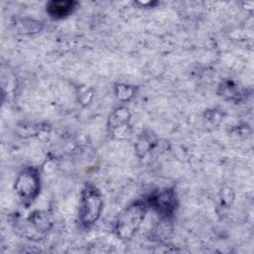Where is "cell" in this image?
<instances>
[{
    "mask_svg": "<svg viewBox=\"0 0 254 254\" xmlns=\"http://www.w3.org/2000/svg\"><path fill=\"white\" fill-rule=\"evenodd\" d=\"M103 210L100 190L92 183H85L80 191L78 221L81 227L89 228L99 219Z\"/></svg>",
    "mask_w": 254,
    "mask_h": 254,
    "instance_id": "cell-1",
    "label": "cell"
},
{
    "mask_svg": "<svg viewBox=\"0 0 254 254\" xmlns=\"http://www.w3.org/2000/svg\"><path fill=\"white\" fill-rule=\"evenodd\" d=\"M148 206L146 201L136 200L119 214L114 224V232L119 239L129 240L136 234L145 219Z\"/></svg>",
    "mask_w": 254,
    "mask_h": 254,
    "instance_id": "cell-2",
    "label": "cell"
},
{
    "mask_svg": "<svg viewBox=\"0 0 254 254\" xmlns=\"http://www.w3.org/2000/svg\"><path fill=\"white\" fill-rule=\"evenodd\" d=\"M14 190L20 201L28 206L39 195L41 190V176L35 167L24 168L16 177Z\"/></svg>",
    "mask_w": 254,
    "mask_h": 254,
    "instance_id": "cell-3",
    "label": "cell"
},
{
    "mask_svg": "<svg viewBox=\"0 0 254 254\" xmlns=\"http://www.w3.org/2000/svg\"><path fill=\"white\" fill-rule=\"evenodd\" d=\"M146 202L164 218H170L178 206L176 192L172 189H165L153 193Z\"/></svg>",
    "mask_w": 254,
    "mask_h": 254,
    "instance_id": "cell-4",
    "label": "cell"
},
{
    "mask_svg": "<svg viewBox=\"0 0 254 254\" xmlns=\"http://www.w3.org/2000/svg\"><path fill=\"white\" fill-rule=\"evenodd\" d=\"M78 2L72 0H52L47 3L46 10L47 13L53 19H64L77 8Z\"/></svg>",
    "mask_w": 254,
    "mask_h": 254,
    "instance_id": "cell-5",
    "label": "cell"
},
{
    "mask_svg": "<svg viewBox=\"0 0 254 254\" xmlns=\"http://www.w3.org/2000/svg\"><path fill=\"white\" fill-rule=\"evenodd\" d=\"M131 117L130 111L127 107L120 106L114 109L108 119V126L112 131L123 129L129 122Z\"/></svg>",
    "mask_w": 254,
    "mask_h": 254,
    "instance_id": "cell-6",
    "label": "cell"
},
{
    "mask_svg": "<svg viewBox=\"0 0 254 254\" xmlns=\"http://www.w3.org/2000/svg\"><path fill=\"white\" fill-rule=\"evenodd\" d=\"M31 226L39 232H44L50 229L51 227V220L49 215L46 212L36 210L31 213L30 217L28 218Z\"/></svg>",
    "mask_w": 254,
    "mask_h": 254,
    "instance_id": "cell-7",
    "label": "cell"
},
{
    "mask_svg": "<svg viewBox=\"0 0 254 254\" xmlns=\"http://www.w3.org/2000/svg\"><path fill=\"white\" fill-rule=\"evenodd\" d=\"M134 91H135V88L127 84H118L115 88V93L117 98L122 101L129 100L133 96Z\"/></svg>",
    "mask_w": 254,
    "mask_h": 254,
    "instance_id": "cell-8",
    "label": "cell"
},
{
    "mask_svg": "<svg viewBox=\"0 0 254 254\" xmlns=\"http://www.w3.org/2000/svg\"><path fill=\"white\" fill-rule=\"evenodd\" d=\"M152 147V140L149 138H146L144 135L137 143V152H141V156H144Z\"/></svg>",
    "mask_w": 254,
    "mask_h": 254,
    "instance_id": "cell-9",
    "label": "cell"
}]
</instances>
